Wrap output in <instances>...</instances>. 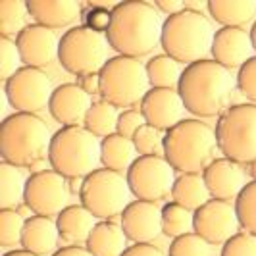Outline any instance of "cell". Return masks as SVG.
Returning <instances> with one entry per match:
<instances>
[{
	"instance_id": "83f0119b",
	"label": "cell",
	"mask_w": 256,
	"mask_h": 256,
	"mask_svg": "<svg viewBox=\"0 0 256 256\" xmlns=\"http://www.w3.org/2000/svg\"><path fill=\"white\" fill-rule=\"evenodd\" d=\"M27 180L22 174V168L10 162H0V210L18 208L26 198Z\"/></svg>"
},
{
	"instance_id": "d590c367",
	"label": "cell",
	"mask_w": 256,
	"mask_h": 256,
	"mask_svg": "<svg viewBox=\"0 0 256 256\" xmlns=\"http://www.w3.org/2000/svg\"><path fill=\"white\" fill-rule=\"evenodd\" d=\"M133 144L135 150L141 156H152V154L164 152V135H160V131L148 124H144L135 135H133Z\"/></svg>"
},
{
	"instance_id": "ee69618b",
	"label": "cell",
	"mask_w": 256,
	"mask_h": 256,
	"mask_svg": "<svg viewBox=\"0 0 256 256\" xmlns=\"http://www.w3.org/2000/svg\"><path fill=\"white\" fill-rule=\"evenodd\" d=\"M79 87L85 90L89 96L92 94H100V76L98 74H89L79 79Z\"/></svg>"
},
{
	"instance_id": "ab89813d",
	"label": "cell",
	"mask_w": 256,
	"mask_h": 256,
	"mask_svg": "<svg viewBox=\"0 0 256 256\" xmlns=\"http://www.w3.org/2000/svg\"><path fill=\"white\" fill-rule=\"evenodd\" d=\"M112 24V8L104 4H90L89 10L85 12V26L96 31V33H108Z\"/></svg>"
},
{
	"instance_id": "7402d4cb",
	"label": "cell",
	"mask_w": 256,
	"mask_h": 256,
	"mask_svg": "<svg viewBox=\"0 0 256 256\" xmlns=\"http://www.w3.org/2000/svg\"><path fill=\"white\" fill-rule=\"evenodd\" d=\"M58 226L56 220L46 218V216H31L26 220V228L22 235V246L24 250L37 256H46L56 252L58 244Z\"/></svg>"
},
{
	"instance_id": "52a82bcc",
	"label": "cell",
	"mask_w": 256,
	"mask_h": 256,
	"mask_svg": "<svg viewBox=\"0 0 256 256\" xmlns=\"http://www.w3.org/2000/svg\"><path fill=\"white\" fill-rule=\"evenodd\" d=\"M100 96L116 108H128L141 104L150 90L146 64L139 58L112 56L100 70Z\"/></svg>"
},
{
	"instance_id": "9a60e30c",
	"label": "cell",
	"mask_w": 256,
	"mask_h": 256,
	"mask_svg": "<svg viewBox=\"0 0 256 256\" xmlns=\"http://www.w3.org/2000/svg\"><path fill=\"white\" fill-rule=\"evenodd\" d=\"M120 226L128 241L152 243L162 233V208L148 200H133L120 216Z\"/></svg>"
},
{
	"instance_id": "ba28073f",
	"label": "cell",
	"mask_w": 256,
	"mask_h": 256,
	"mask_svg": "<svg viewBox=\"0 0 256 256\" xmlns=\"http://www.w3.org/2000/svg\"><path fill=\"white\" fill-rule=\"evenodd\" d=\"M216 142L224 158L237 164L256 160V104H233L216 122Z\"/></svg>"
},
{
	"instance_id": "74e56055",
	"label": "cell",
	"mask_w": 256,
	"mask_h": 256,
	"mask_svg": "<svg viewBox=\"0 0 256 256\" xmlns=\"http://www.w3.org/2000/svg\"><path fill=\"white\" fill-rule=\"evenodd\" d=\"M222 256H256V235L237 233L222 246Z\"/></svg>"
},
{
	"instance_id": "4dcf8cb0",
	"label": "cell",
	"mask_w": 256,
	"mask_h": 256,
	"mask_svg": "<svg viewBox=\"0 0 256 256\" xmlns=\"http://www.w3.org/2000/svg\"><path fill=\"white\" fill-rule=\"evenodd\" d=\"M27 2L24 0H2L0 2V35L12 38L27 27Z\"/></svg>"
},
{
	"instance_id": "277c9868",
	"label": "cell",
	"mask_w": 256,
	"mask_h": 256,
	"mask_svg": "<svg viewBox=\"0 0 256 256\" xmlns=\"http://www.w3.org/2000/svg\"><path fill=\"white\" fill-rule=\"evenodd\" d=\"M52 133L37 114L14 112L0 124V154L4 162L31 168L48 158Z\"/></svg>"
},
{
	"instance_id": "f6af8a7d",
	"label": "cell",
	"mask_w": 256,
	"mask_h": 256,
	"mask_svg": "<svg viewBox=\"0 0 256 256\" xmlns=\"http://www.w3.org/2000/svg\"><path fill=\"white\" fill-rule=\"evenodd\" d=\"M52 256H92V254H90L85 246L70 244V246H62V248H58Z\"/></svg>"
},
{
	"instance_id": "cb8c5ba5",
	"label": "cell",
	"mask_w": 256,
	"mask_h": 256,
	"mask_svg": "<svg viewBox=\"0 0 256 256\" xmlns=\"http://www.w3.org/2000/svg\"><path fill=\"white\" fill-rule=\"evenodd\" d=\"M85 248L92 256H122L128 248V237L112 220H102L90 231Z\"/></svg>"
},
{
	"instance_id": "8fae6325",
	"label": "cell",
	"mask_w": 256,
	"mask_h": 256,
	"mask_svg": "<svg viewBox=\"0 0 256 256\" xmlns=\"http://www.w3.org/2000/svg\"><path fill=\"white\" fill-rule=\"evenodd\" d=\"M128 185L137 200L156 202L172 192L176 183V170L164 156H139L128 170Z\"/></svg>"
},
{
	"instance_id": "bcb514c9",
	"label": "cell",
	"mask_w": 256,
	"mask_h": 256,
	"mask_svg": "<svg viewBox=\"0 0 256 256\" xmlns=\"http://www.w3.org/2000/svg\"><path fill=\"white\" fill-rule=\"evenodd\" d=\"M248 35H250V42H252V48L256 52V20L254 24H252V27H250V31H248Z\"/></svg>"
},
{
	"instance_id": "5bb4252c",
	"label": "cell",
	"mask_w": 256,
	"mask_h": 256,
	"mask_svg": "<svg viewBox=\"0 0 256 256\" xmlns=\"http://www.w3.org/2000/svg\"><path fill=\"white\" fill-rule=\"evenodd\" d=\"M235 204L210 198L204 206L192 212V231L208 244H226L239 231Z\"/></svg>"
},
{
	"instance_id": "b9f144b4",
	"label": "cell",
	"mask_w": 256,
	"mask_h": 256,
	"mask_svg": "<svg viewBox=\"0 0 256 256\" xmlns=\"http://www.w3.org/2000/svg\"><path fill=\"white\" fill-rule=\"evenodd\" d=\"M122 256H166L158 246L152 243H133L126 248V252Z\"/></svg>"
},
{
	"instance_id": "9c48e42d",
	"label": "cell",
	"mask_w": 256,
	"mask_h": 256,
	"mask_svg": "<svg viewBox=\"0 0 256 256\" xmlns=\"http://www.w3.org/2000/svg\"><path fill=\"white\" fill-rule=\"evenodd\" d=\"M110 42L104 33H96L87 26L68 29L58 46V62L66 72L77 77L100 74L108 58Z\"/></svg>"
},
{
	"instance_id": "44dd1931",
	"label": "cell",
	"mask_w": 256,
	"mask_h": 256,
	"mask_svg": "<svg viewBox=\"0 0 256 256\" xmlns=\"http://www.w3.org/2000/svg\"><path fill=\"white\" fill-rule=\"evenodd\" d=\"M27 10L35 24L54 31L72 26L81 16V4L77 0H27Z\"/></svg>"
},
{
	"instance_id": "7a4b0ae2",
	"label": "cell",
	"mask_w": 256,
	"mask_h": 256,
	"mask_svg": "<svg viewBox=\"0 0 256 256\" xmlns=\"http://www.w3.org/2000/svg\"><path fill=\"white\" fill-rule=\"evenodd\" d=\"M235 87L237 83L230 70L206 58L185 66L178 92L187 112L196 118H214L230 108Z\"/></svg>"
},
{
	"instance_id": "7c38bea8",
	"label": "cell",
	"mask_w": 256,
	"mask_h": 256,
	"mask_svg": "<svg viewBox=\"0 0 256 256\" xmlns=\"http://www.w3.org/2000/svg\"><path fill=\"white\" fill-rule=\"evenodd\" d=\"M52 83L40 68L24 66L8 81H4V96L18 112L37 114L48 108L52 98Z\"/></svg>"
},
{
	"instance_id": "484cf974",
	"label": "cell",
	"mask_w": 256,
	"mask_h": 256,
	"mask_svg": "<svg viewBox=\"0 0 256 256\" xmlns=\"http://www.w3.org/2000/svg\"><path fill=\"white\" fill-rule=\"evenodd\" d=\"M172 198L189 212H196L212 196L208 192L202 174H180L172 187Z\"/></svg>"
},
{
	"instance_id": "d6a6232c",
	"label": "cell",
	"mask_w": 256,
	"mask_h": 256,
	"mask_svg": "<svg viewBox=\"0 0 256 256\" xmlns=\"http://www.w3.org/2000/svg\"><path fill=\"white\" fill-rule=\"evenodd\" d=\"M235 212L239 226L246 233L256 235V181H248L235 198Z\"/></svg>"
},
{
	"instance_id": "f35d334b",
	"label": "cell",
	"mask_w": 256,
	"mask_h": 256,
	"mask_svg": "<svg viewBox=\"0 0 256 256\" xmlns=\"http://www.w3.org/2000/svg\"><path fill=\"white\" fill-rule=\"evenodd\" d=\"M235 83H237V89L241 90L248 100H252V104H256V56L246 60L239 68Z\"/></svg>"
},
{
	"instance_id": "5b68a950",
	"label": "cell",
	"mask_w": 256,
	"mask_h": 256,
	"mask_svg": "<svg viewBox=\"0 0 256 256\" xmlns=\"http://www.w3.org/2000/svg\"><path fill=\"white\" fill-rule=\"evenodd\" d=\"M214 33L216 31L204 14L185 8L164 20L160 46L164 48V54L189 66L206 60L212 50Z\"/></svg>"
},
{
	"instance_id": "4fadbf2b",
	"label": "cell",
	"mask_w": 256,
	"mask_h": 256,
	"mask_svg": "<svg viewBox=\"0 0 256 256\" xmlns=\"http://www.w3.org/2000/svg\"><path fill=\"white\" fill-rule=\"evenodd\" d=\"M68 196L66 178L54 170H42L27 178L24 204L35 216H58L68 206Z\"/></svg>"
},
{
	"instance_id": "6da1fadb",
	"label": "cell",
	"mask_w": 256,
	"mask_h": 256,
	"mask_svg": "<svg viewBox=\"0 0 256 256\" xmlns=\"http://www.w3.org/2000/svg\"><path fill=\"white\" fill-rule=\"evenodd\" d=\"M162 27L164 20L154 2L126 0L112 6V24L106 38L120 56L141 58L160 44Z\"/></svg>"
},
{
	"instance_id": "603a6c76",
	"label": "cell",
	"mask_w": 256,
	"mask_h": 256,
	"mask_svg": "<svg viewBox=\"0 0 256 256\" xmlns=\"http://www.w3.org/2000/svg\"><path fill=\"white\" fill-rule=\"evenodd\" d=\"M94 216L83 204L66 206L64 210L56 216L58 233L70 244H85L89 239L90 231L94 230Z\"/></svg>"
},
{
	"instance_id": "f546056e",
	"label": "cell",
	"mask_w": 256,
	"mask_h": 256,
	"mask_svg": "<svg viewBox=\"0 0 256 256\" xmlns=\"http://www.w3.org/2000/svg\"><path fill=\"white\" fill-rule=\"evenodd\" d=\"M118 118H120V114H118V108L114 104L106 102V100H96V102H92L90 110L87 112L83 128L89 129L94 137L104 139V137L116 133Z\"/></svg>"
},
{
	"instance_id": "7bdbcfd3",
	"label": "cell",
	"mask_w": 256,
	"mask_h": 256,
	"mask_svg": "<svg viewBox=\"0 0 256 256\" xmlns=\"http://www.w3.org/2000/svg\"><path fill=\"white\" fill-rule=\"evenodd\" d=\"M154 6H156V10L162 14V16H176V14H180L185 10V2L183 0H156L154 2Z\"/></svg>"
},
{
	"instance_id": "d6986e66",
	"label": "cell",
	"mask_w": 256,
	"mask_h": 256,
	"mask_svg": "<svg viewBox=\"0 0 256 256\" xmlns=\"http://www.w3.org/2000/svg\"><path fill=\"white\" fill-rule=\"evenodd\" d=\"M252 42L250 35L244 27H220L214 33L212 40V60L218 62L220 66L233 70V68H241V66L252 58Z\"/></svg>"
},
{
	"instance_id": "c3c4849f",
	"label": "cell",
	"mask_w": 256,
	"mask_h": 256,
	"mask_svg": "<svg viewBox=\"0 0 256 256\" xmlns=\"http://www.w3.org/2000/svg\"><path fill=\"white\" fill-rule=\"evenodd\" d=\"M248 174H250V178H252V181H256V160H254V162H250V164H248Z\"/></svg>"
},
{
	"instance_id": "f1b7e54d",
	"label": "cell",
	"mask_w": 256,
	"mask_h": 256,
	"mask_svg": "<svg viewBox=\"0 0 256 256\" xmlns=\"http://www.w3.org/2000/svg\"><path fill=\"white\" fill-rule=\"evenodd\" d=\"M181 74L183 70L180 62L168 54L152 56L146 62V76H148L150 89H178Z\"/></svg>"
},
{
	"instance_id": "30bf717a",
	"label": "cell",
	"mask_w": 256,
	"mask_h": 256,
	"mask_svg": "<svg viewBox=\"0 0 256 256\" xmlns=\"http://www.w3.org/2000/svg\"><path fill=\"white\" fill-rule=\"evenodd\" d=\"M128 178L120 172L98 168L81 181L79 200L94 218L112 220L122 216L131 202Z\"/></svg>"
},
{
	"instance_id": "60d3db41",
	"label": "cell",
	"mask_w": 256,
	"mask_h": 256,
	"mask_svg": "<svg viewBox=\"0 0 256 256\" xmlns=\"http://www.w3.org/2000/svg\"><path fill=\"white\" fill-rule=\"evenodd\" d=\"M144 118H142L141 110H124L120 118H118V128H116V133L128 137V139H133V135L139 131V129L144 126Z\"/></svg>"
},
{
	"instance_id": "2e32d148",
	"label": "cell",
	"mask_w": 256,
	"mask_h": 256,
	"mask_svg": "<svg viewBox=\"0 0 256 256\" xmlns=\"http://www.w3.org/2000/svg\"><path fill=\"white\" fill-rule=\"evenodd\" d=\"M139 110L148 126L158 131H168L183 120L185 104L178 89H150L144 94Z\"/></svg>"
},
{
	"instance_id": "ffe728a7",
	"label": "cell",
	"mask_w": 256,
	"mask_h": 256,
	"mask_svg": "<svg viewBox=\"0 0 256 256\" xmlns=\"http://www.w3.org/2000/svg\"><path fill=\"white\" fill-rule=\"evenodd\" d=\"M202 178L210 196L218 200H228V202L230 200L235 202L239 192L248 183L241 164L233 162L230 158H216L214 162H210L202 172Z\"/></svg>"
},
{
	"instance_id": "e575fe53",
	"label": "cell",
	"mask_w": 256,
	"mask_h": 256,
	"mask_svg": "<svg viewBox=\"0 0 256 256\" xmlns=\"http://www.w3.org/2000/svg\"><path fill=\"white\" fill-rule=\"evenodd\" d=\"M168 256H210V244L194 231L176 237L170 243Z\"/></svg>"
},
{
	"instance_id": "d4e9b609",
	"label": "cell",
	"mask_w": 256,
	"mask_h": 256,
	"mask_svg": "<svg viewBox=\"0 0 256 256\" xmlns=\"http://www.w3.org/2000/svg\"><path fill=\"white\" fill-rule=\"evenodd\" d=\"M208 14L222 27H244L256 16V0H208Z\"/></svg>"
},
{
	"instance_id": "7dc6e473",
	"label": "cell",
	"mask_w": 256,
	"mask_h": 256,
	"mask_svg": "<svg viewBox=\"0 0 256 256\" xmlns=\"http://www.w3.org/2000/svg\"><path fill=\"white\" fill-rule=\"evenodd\" d=\"M4 256H37V254H31V252H27V250H10V252H6Z\"/></svg>"
},
{
	"instance_id": "1f68e13d",
	"label": "cell",
	"mask_w": 256,
	"mask_h": 256,
	"mask_svg": "<svg viewBox=\"0 0 256 256\" xmlns=\"http://www.w3.org/2000/svg\"><path fill=\"white\" fill-rule=\"evenodd\" d=\"M192 231V212L178 202H168L162 208V233L168 237H181Z\"/></svg>"
},
{
	"instance_id": "8992f818",
	"label": "cell",
	"mask_w": 256,
	"mask_h": 256,
	"mask_svg": "<svg viewBox=\"0 0 256 256\" xmlns=\"http://www.w3.org/2000/svg\"><path fill=\"white\" fill-rule=\"evenodd\" d=\"M48 162L66 180H85L98 170L100 141L83 126L60 128L52 135Z\"/></svg>"
},
{
	"instance_id": "e0dca14e",
	"label": "cell",
	"mask_w": 256,
	"mask_h": 256,
	"mask_svg": "<svg viewBox=\"0 0 256 256\" xmlns=\"http://www.w3.org/2000/svg\"><path fill=\"white\" fill-rule=\"evenodd\" d=\"M18 50L22 56L24 66L29 68H44L58 58V46L60 38L54 35V31L48 27H42L38 24H29V26L18 35L16 38Z\"/></svg>"
},
{
	"instance_id": "836d02e7",
	"label": "cell",
	"mask_w": 256,
	"mask_h": 256,
	"mask_svg": "<svg viewBox=\"0 0 256 256\" xmlns=\"http://www.w3.org/2000/svg\"><path fill=\"white\" fill-rule=\"evenodd\" d=\"M24 228H26V220L16 208L0 210V244L2 246L22 243Z\"/></svg>"
},
{
	"instance_id": "ac0fdd59",
	"label": "cell",
	"mask_w": 256,
	"mask_h": 256,
	"mask_svg": "<svg viewBox=\"0 0 256 256\" xmlns=\"http://www.w3.org/2000/svg\"><path fill=\"white\" fill-rule=\"evenodd\" d=\"M90 106H92V100L79 87V83H64L52 92L48 112L58 124H62V128H72V126L85 124Z\"/></svg>"
},
{
	"instance_id": "4316f807",
	"label": "cell",
	"mask_w": 256,
	"mask_h": 256,
	"mask_svg": "<svg viewBox=\"0 0 256 256\" xmlns=\"http://www.w3.org/2000/svg\"><path fill=\"white\" fill-rule=\"evenodd\" d=\"M137 150L131 139L114 133L108 135L100 141V164L106 170H114V172H128L133 166V162L137 160Z\"/></svg>"
},
{
	"instance_id": "3957f363",
	"label": "cell",
	"mask_w": 256,
	"mask_h": 256,
	"mask_svg": "<svg viewBox=\"0 0 256 256\" xmlns=\"http://www.w3.org/2000/svg\"><path fill=\"white\" fill-rule=\"evenodd\" d=\"M218 150L216 131L202 120L189 118L164 133L162 156L180 174H202Z\"/></svg>"
},
{
	"instance_id": "8d00e7d4",
	"label": "cell",
	"mask_w": 256,
	"mask_h": 256,
	"mask_svg": "<svg viewBox=\"0 0 256 256\" xmlns=\"http://www.w3.org/2000/svg\"><path fill=\"white\" fill-rule=\"evenodd\" d=\"M22 56L18 50L16 40L8 37H0V79L8 81L10 77L24 68Z\"/></svg>"
}]
</instances>
